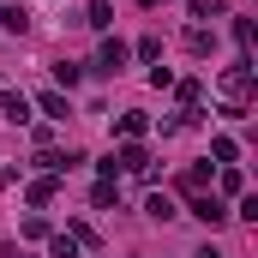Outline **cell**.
Masks as SVG:
<instances>
[{
    "label": "cell",
    "mask_w": 258,
    "mask_h": 258,
    "mask_svg": "<svg viewBox=\"0 0 258 258\" xmlns=\"http://www.w3.org/2000/svg\"><path fill=\"white\" fill-rule=\"evenodd\" d=\"M222 96H228V108H234V114L246 108V96H252V66H246V60L222 72Z\"/></svg>",
    "instance_id": "6da1fadb"
},
{
    "label": "cell",
    "mask_w": 258,
    "mask_h": 258,
    "mask_svg": "<svg viewBox=\"0 0 258 258\" xmlns=\"http://www.w3.org/2000/svg\"><path fill=\"white\" fill-rule=\"evenodd\" d=\"M192 216L204 228H222V222H228V204H222V198H192Z\"/></svg>",
    "instance_id": "7a4b0ae2"
},
{
    "label": "cell",
    "mask_w": 258,
    "mask_h": 258,
    "mask_svg": "<svg viewBox=\"0 0 258 258\" xmlns=\"http://www.w3.org/2000/svg\"><path fill=\"white\" fill-rule=\"evenodd\" d=\"M120 66H126V42H114V36H108V42L96 48V72H120Z\"/></svg>",
    "instance_id": "3957f363"
},
{
    "label": "cell",
    "mask_w": 258,
    "mask_h": 258,
    "mask_svg": "<svg viewBox=\"0 0 258 258\" xmlns=\"http://www.w3.org/2000/svg\"><path fill=\"white\" fill-rule=\"evenodd\" d=\"M0 120H12V126H24V120H30V102H24L18 90H6V96H0Z\"/></svg>",
    "instance_id": "277c9868"
},
{
    "label": "cell",
    "mask_w": 258,
    "mask_h": 258,
    "mask_svg": "<svg viewBox=\"0 0 258 258\" xmlns=\"http://www.w3.org/2000/svg\"><path fill=\"white\" fill-rule=\"evenodd\" d=\"M42 114H48V120H66L72 108H66V96H60V90H42Z\"/></svg>",
    "instance_id": "5b68a950"
},
{
    "label": "cell",
    "mask_w": 258,
    "mask_h": 258,
    "mask_svg": "<svg viewBox=\"0 0 258 258\" xmlns=\"http://www.w3.org/2000/svg\"><path fill=\"white\" fill-rule=\"evenodd\" d=\"M174 96H180L186 108H198V96H204V84H198V78H180V84H174Z\"/></svg>",
    "instance_id": "8992f818"
},
{
    "label": "cell",
    "mask_w": 258,
    "mask_h": 258,
    "mask_svg": "<svg viewBox=\"0 0 258 258\" xmlns=\"http://www.w3.org/2000/svg\"><path fill=\"white\" fill-rule=\"evenodd\" d=\"M144 126H150V120H144L138 108H132V114H120V138H126V144H132V138H138V132H144Z\"/></svg>",
    "instance_id": "52a82bcc"
},
{
    "label": "cell",
    "mask_w": 258,
    "mask_h": 258,
    "mask_svg": "<svg viewBox=\"0 0 258 258\" xmlns=\"http://www.w3.org/2000/svg\"><path fill=\"white\" fill-rule=\"evenodd\" d=\"M180 186H186V192H198V186H210V168H204V162H198V168H186V174H180Z\"/></svg>",
    "instance_id": "ba28073f"
},
{
    "label": "cell",
    "mask_w": 258,
    "mask_h": 258,
    "mask_svg": "<svg viewBox=\"0 0 258 258\" xmlns=\"http://www.w3.org/2000/svg\"><path fill=\"white\" fill-rule=\"evenodd\" d=\"M0 24H6V30H24V24H30V12H24V6H6V12H0Z\"/></svg>",
    "instance_id": "9c48e42d"
},
{
    "label": "cell",
    "mask_w": 258,
    "mask_h": 258,
    "mask_svg": "<svg viewBox=\"0 0 258 258\" xmlns=\"http://www.w3.org/2000/svg\"><path fill=\"white\" fill-rule=\"evenodd\" d=\"M108 18H114V6H108V0H90V18H84V24H96V30H102Z\"/></svg>",
    "instance_id": "30bf717a"
},
{
    "label": "cell",
    "mask_w": 258,
    "mask_h": 258,
    "mask_svg": "<svg viewBox=\"0 0 258 258\" xmlns=\"http://www.w3.org/2000/svg\"><path fill=\"white\" fill-rule=\"evenodd\" d=\"M48 252H54V258H78V240H72V234H54V246H48Z\"/></svg>",
    "instance_id": "8fae6325"
},
{
    "label": "cell",
    "mask_w": 258,
    "mask_h": 258,
    "mask_svg": "<svg viewBox=\"0 0 258 258\" xmlns=\"http://www.w3.org/2000/svg\"><path fill=\"white\" fill-rule=\"evenodd\" d=\"M144 210H150V216H156V222H168V216H174V204H168V198H162V192L150 198V204H144Z\"/></svg>",
    "instance_id": "7c38bea8"
},
{
    "label": "cell",
    "mask_w": 258,
    "mask_h": 258,
    "mask_svg": "<svg viewBox=\"0 0 258 258\" xmlns=\"http://www.w3.org/2000/svg\"><path fill=\"white\" fill-rule=\"evenodd\" d=\"M186 48L192 54H210V30H186Z\"/></svg>",
    "instance_id": "4fadbf2b"
},
{
    "label": "cell",
    "mask_w": 258,
    "mask_h": 258,
    "mask_svg": "<svg viewBox=\"0 0 258 258\" xmlns=\"http://www.w3.org/2000/svg\"><path fill=\"white\" fill-rule=\"evenodd\" d=\"M198 258H222V252H210V246H204V252H198Z\"/></svg>",
    "instance_id": "5bb4252c"
},
{
    "label": "cell",
    "mask_w": 258,
    "mask_h": 258,
    "mask_svg": "<svg viewBox=\"0 0 258 258\" xmlns=\"http://www.w3.org/2000/svg\"><path fill=\"white\" fill-rule=\"evenodd\" d=\"M138 6H156V0H138Z\"/></svg>",
    "instance_id": "9a60e30c"
}]
</instances>
